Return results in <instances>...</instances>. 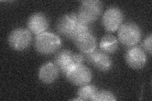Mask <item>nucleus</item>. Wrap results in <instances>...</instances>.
Wrapping results in <instances>:
<instances>
[{
    "mask_svg": "<svg viewBox=\"0 0 152 101\" xmlns=\"http://www.w3.org/2000/svg\"><path fill=\"white\" fill-rule=\"evenodd\" d=\"M61 45L60 38L54 33L45 32L35 37L34 47L41 54H53L60 49Z\"/></svg>",
    "mask_w": 152,
    "mask_h": 101,
    "instance_id": "f03ea898",
    "label": "nucleus"
},
{
    "mask_svg": "<svg viewBox=\"0 0 152 101\" xmlns=\"http://www.w3.org/2000/svg\"><path fill=\"white\" fill-rule=\"evenodd\" d=\"M116 100L115 95L108 90H99L95 95L94 101H114Z\"/></svg>",
    "mask_w": 152,
    "mask_h": 101,
    "instance_id": "dca6fc26",
    "label": "nucleus"
},
{
    "mask_svg": "<svg viewBox=\"0 0 152 101\" xmlns=\"http://www.w3.org/2000/svg\"><path fill=\"white\" fill-rule=\"evenodd\" d=\"M84 61L83 54L74 53L68 49L57 52L54 57V63L64 75L73 67L83 64Z\"/></svg>",
    "mask_w": 152,
    "mask_h": 101,
    "instance_id": "7ed1b4c3",
    "label": "nucleus"
},
{
    "mask_svg": "<svg viewBox=\"0 0 152 101\" xmlns=\"http://www.w3.org/2000/svg\"><path fill=\"white\" fill-rule=\"evenodd\" d=\"M98 89L93 85H85L80 86L77 90V97L82 100H94Z\"/></svg>",
    "mask_w": 152,
    "mask_h": 101,
    "instance_id": "2eb2a0df",
    "label": "nucleus"
},
{
    "mask_svg": "<svg viewBox=\"0 0 152 101\" xmlns=\"http://www.w3.org/2000/svg\"><path fill=\"white\" fill-rule=\"evenodd\" d=\"M100 49L107 54H112L117 51L118 47V41L111 34L104 36L99 42Z\"/></svg>",
    "mask_w": 152,
    "mask_h": 101,
    "instance_id": "4468645a",
    "label": "nucleus"
},
{
    "mask_svg": "<svg viewBox=\"0 0 152 101\" xmlns=\"http://www.w3.org/2000/svg\"><path fill=\"white\" fill-rule=\"evenodd\" d=\"M73 41L83 54L89 53L96 49V38L91 32H86L77 36Z\"/></svg>",
    "mask_w": 152,
    "mask_h": 101,
    "instance_id": "f8f14e48",
    "label": "nucleus"
},
{
    "mask_svg": "<svg viewBox=\"0 0 152 101\" xmlns=\"http://www.w3.org/2000/svg\"><path fill=\"white\" fill-rule=\"evenodd\" d=\"M27 25L31 33L37 36L46 32L49 27V20L44 13L37 12L29 17Z\"/></svg>",
    "mask_w": 152,
    "mask_h": 101,
    "instance_id": "9b49d317",
    "label": "nucleus"
},
{
    "mask_svg": "<svg viewBox=\"0 0 152 101\" xmlns=\"http://www.w3.org/2000/svg\"><path fill=\"white\" fill-rule=\"evenodd\" d=\"M89 25L80 20L77 13H70L59 18L56 28L60 35L74 41L83 33L91 32Z\"/></svg>",
    "mask_w": 152,
    "mask_h": 101,
    "instance_id": "f257e3e1",
    "label": "nucleus"
},
{
    "mask_svg": "<svg viewBox=\"0 0 152 101\" xmlns=\"http://www.w3.org/2000/svg\"><path fill=\"white\" fill-rule=\"evenodd\" d=\"M124 14L120 8L116 7L108 8L102 17V24L107 31L114 32L122 25Z\"/></svg>",
    "mask_w": 152,
    "mask_h": 101,
    "instance_id": "6e6552de",
    "label": "nucleus"
},
{
    "mask_svg": "<svg viewBox=\"0 0 152 101\" xmlns=\"http://www.w3.org/2000/svg\"><path fill=\"white\" fill-rule=\"evenodd\" d=\"M103 10V3L98 0H85L80 2L77 15L84 23L91 24L97 20Z\"/></svg>",
    "mask_w": 152,
    "mask_h": 101,
    "instance_id": "39448f33",
    "label": "nucleus"
},
{
    "mask_svg": "<svg viewBox=\"0 0 152 101\" xmlns=\"http://www.w3.org/2000/svg\"><path fill=\"white\" fill-rule=\"evenodd\" d=\"M124 57L127 65L135 70L142 68L146 63L145 51L141 47L136 46L127 47Z\"/></svg>",
    "mask_w": 152,
    "mask_h": 101,
    "instance_id": "9d476101",
    "label": "nucleus"
},
{
    "mask_svg": "<svg viewBox=\"0 0 152 101\" xmlns=\"http://www.w3.org/2000/svg\"><path fill=\"white\" fill-rule=\"evenodd\" d=\"M84 60L100 71H108L112 67V60L108 54L101 49L94 50L88 54H83Z\"/></svg>",
    "mask_w": 152,
    "mask_h": 101,
    "instance_id": "1a4fd4ad",
    "label": "nucleus"
},
{
    "mask_svg": "<svg viewBox=\"0 0 152 101\" xmlns=\"http://www.w3.org/2000/svg\"><path fill=\"white\" fill-rule=\"evenodd\" d=\"M59 70L54 62H48L42 65L38 71V77L45 84H51L58 77Z\"/></svg>",
    "mask_w": 152,
    "mask_h": 101,
    "instance_id": "ddd939ff",
    "label": "nucleus"
},
{
    "mask_svg": "<svg viewBox=\"0 0 152 101\" xmlns=\"http://www.w3.org/2000/svg\"><path fill=\"white\" fill-rule=\"evenodd\" d=\"M151 42H152V36L151 33L147 36L142 42V49L151 55Z\"/></svg>",
    "mask_w": 152,
    "mask_h": 101,
    "instance_id": "f3484780",
    "label": "nucleus"
},
{
    "mask_svg": "<svg viewBox=\"0 0 152 101\" xmlns=\"http://www.w3.org/2000/svg\"><path fill=\"white\" fill-rule=\"evenodd\" d=\"M32 41L31 32L24 28L13 30L8 38V44L15 51H23L29 47Z\"/></svg>",
    "mask_w": 152,
    "mask_h": 101,
    "instance_id": "423d86ee",
    "label": "nucleus"
},
{
    "mask_svg": "<svg viewBox=\"0 0 152 101\" xmlns=\"http://www.w3.org/2000/svg\"><path fill=\"white\" fill-rule=\"evenodd\" d=\"M65 76L70 83L79 86L89 84L93 78L91 70L83 64L73 67Z\"/></svg>",
    "mask_w": 152,
    "mask_h": 101,
    "instance_id": "0eeeda50",
    "label": "nucleus"
},
{
    "mask_svg": "<svg viewBox=\"0 0 152 101\" xmlns=\"http://www.w3.org/2000/svg\"><path fill=\"white\" fill-rule=\"evenodd\" d=\"M141 36L139 25L132 22L122 24L118 29V41L127 47L136 46L140 41Z\"/></svg>",
    "mask_w": 152,
    "mask_h": 101,
    "instance_id": "20e7f679",
    "label": "nucleus"
}]
</instances>
